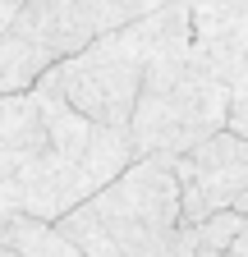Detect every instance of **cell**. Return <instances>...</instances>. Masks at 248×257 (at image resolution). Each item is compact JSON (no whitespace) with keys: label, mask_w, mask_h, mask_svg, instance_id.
<instances>
[{"label":"cell","mask_w":248,"mask_h":257,"mask_svg":"<svg viewBox=\"0 0 248 257\" xmlns=\"http://www.w3.org/2000/svg\"><path fill=\"white\" fill-rule=\"evenodd\" d=\"M129 166V134L87 124L42 87L0 96V248L19 216L55 225Z\"/></svg>","instance_id":"6da1fadb"},{"label":"cell","mask_w":248,"mask_h":257,"mask_svg":"<svg viewBox=\"0 0 248 257\" xmlns=\"http://www.w3.org/2000/svg\"><path fill=\"white\" fill-rule=\"evenodd\" d=\"M230 92L211 74V64L193 46L189 32V5H166L161 37L147 55L138 106L129 119V147L134 161H179L207 138L225 128Z\"/></svg>","instance_id":"7a4b0ae2"},{"label":"cell","mask_w":248,"mask_h":257,"mask_svg":"<svg viewBox=\"0 0 248 257\" xmlns=\"http://www.w3.org/2000/svg\"><path fill=\"white\" fill-rule=\"evenodd\" d=\"M179 188L170 161L138 156L97 198L74 207L51 230L78 257H157L179 234Z\"/></svg>","instance_id":"3957f363"},{"label":"cell","mask_w":248,"mask_h":257,"mask_svg":"<svg viewBox=\"0 0 248 257\" xmlns=\"http://www.w3.org/2000/svg\"><path fill=\"white\" fill-rule=\"evenodd\" d=\"M152 0H28L0 32V96L33 92L55 64L152 14Z\"/></svg>","instance_id":"277c9868"},{"label":"cell","mask_w":248,"mask_h":257,"mask_svg":"<svg viewBox=\"0 0 248 257\" xmlns=\"http://www.w3.org/2000/svg\"><path fill=\"white\" fill-rule=\"evenodd\" d=\"M161 19H166V5L143 14L138 23H124V28L106 32L87 51H78L74 60L55 64L37 87L46 96H55V101H65L87 124L106 128V134H129L147 55L161 37Z\"/></svg>","instance_id":"5b68a950"},{"label":"cell","mask_w":248,"mask_h":257,"mask_svg":"<svg viewBox=\"0 0 248 257\" xmlns=\"http://www.w3.org/2000/svg\"><path fill=\"white\" fill-rule=\"evenodd\" d=\"M170 175L179 188V220L202 225L221 211H234L239 193L248 188V143L221 128L189 156L170 161Z\"/></svg>","instance_id":"8992f818"},{"label":"cell","mask_w":248,"mask_h":257,"mask_svg":"<svg viewBox=\"0 0 248 257\" xmlns=\"http://www.w3.org/2000/svg\"><path fill=\"white\" fill-rule=\"evenodd\" d=\"M189 32L230 92V83L248 74V0H198L189 5Z\"/></svg>","instance_id":"52a82bcc"},{"label":"cell","mask_w":248,"mask_h":257,"mask_svg":"<svg viewBox=\"0 0 248 257\" xmlns=\"http://www.w3.org/2000/svg\"><path fill=\"white\" fill-rule=\"evenodd\" d=\"M0 257H78L65 239H60L51 225H37V220H14V230L0 248Z\"/></svg>","instance_id":"ba28073f"},{"label":"cell","mask_w":248,"mask_h":257,"mask_svg":"<svg viewBox=\"0 0 248 257\" xmlns=\"http://www.w3.org/2000/svg\"><path fill=\"white\" fill-rule=\"evenodd\" d=\"M189 230H193L198 248H207V252H230V243H234L239 230H243V216H239V211H221V216H211V220H202V225H189Z\"/></svg>","instance_id":"9c48e42d"},{"label":"cell","mask_w":248,"mask_h":257,"mask_svg":"<svg viewBox=\"0 0 248 257\" xmlns=\"http://www.w3.org/2000/svg\"><path fill=\"white\" fill-rule=\"evenodd\" d=\"M225 257H248V216H243V230H239V239L230 243V252Z\"/></svg>","instance_id":"30bf717a"},{"label":"cell","mask_w":248,"mask_h":257,"mask_svg":"<svg viewBox=\"0 0 248 257\" xmlns=\"http://www.w3.org/2000/svg\"><path fill=\"white\" fill-rule=\"evenodd\" d=\"M19 14V0H0V32L10 28V19Z\"/></svg>","instance_id":"8fae6325"},{"label":"cell","mask_w":248,"mask_h":257,"mask_svg":"<svg viewBox=\"0 0 248 257\" xmlns=\"http://www.w3.org/2000/svg\"><path fill=\"white\" fill-rule=\"evenodd\" d=\"M234 211H239V216H248V188L239 193V202H234Z\"/></svg>","instance_id":"7c38bea8"}]
</instances>
